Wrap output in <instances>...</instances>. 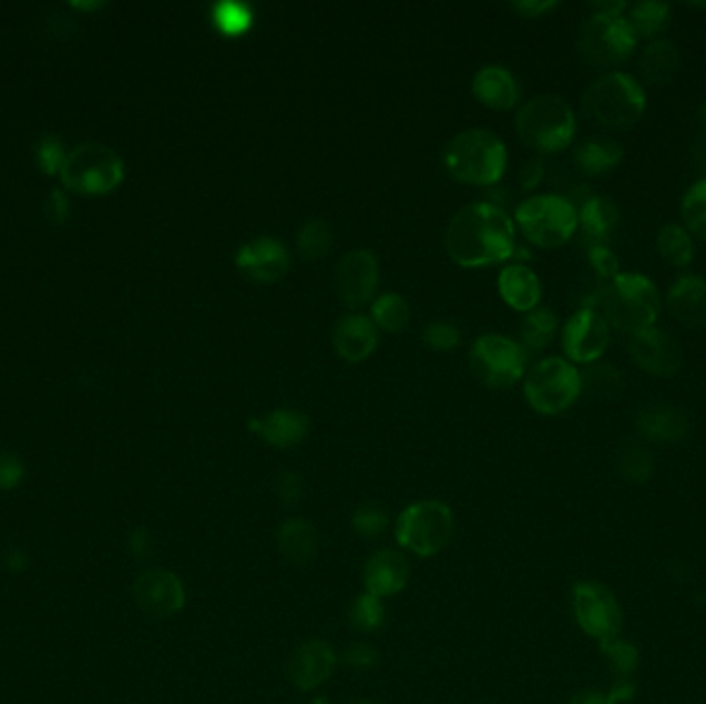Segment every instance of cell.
<instances>
[{
	"label": "cell",
	"mask_w": 706,
	"mask_h": 704,
	"mask_svg": "<svg viewBox=\"0 0 706 704\" xmlns=\"http://www.w3.org/2000/svg\"><path fill=\"white\" fill-rule=\"evenodd\" d=\"M603 657L610 661L612 670L620 675V680H628V675L636 670L638 665V651L636 646L622 639H612V641H605L600 643Z\"/></svg>",
	"instance_id": "ab89813d"
},
{
	"label": "cell",
	"mask_w": 706,
	"mask_h": 704,
	"mask_svg": "<svg viewBox=\"0 0 706 704\" xmlns=\"http://www.w3.org/2000/svg\"><path fill=\"white\" fill-rule=\"evenodd\" d=\"M469 366L485 387L511 389L525 375L526 351L509 337L481 335L471 347Z\"/></svg>",
	"instance_id": "8fae6325"
},
{
	"label": "cell",
	"mask_w": 706,
	"mask_h": 704,
	"mask_svg": "<svg viewBox=\"0 0 706 704\" xmlns=\"http://www.w3.org/2000/svg\"><path fill=\"white\" fill-rule=\"evenodd\" d=\"M337 661L339 657L331 644L310 639L291 653L287 661V675L300 692H313L335 674Z\"/></svg>",
	"instance_id": "e0dca14e"
},
{
	"label": "cell",
	"mask_w": 706,
	"mask_h": 704,
	"mask_svg": "<svg viewBox=\"0 0 706 704\" xmlns=\"http://www.w3.org/2000/svg\"><path fill=\"white\" fill-rule=\"evenodd\" d=\"M557 2L552 0H521V2H512V9L519 11L523 17H540L552 9H556Z\"/></svg>",
	"instance_id": "681fc988"
},
{
	"label": "cell",
	"mask_w": 706,
	"mask_h": 704,
	"mask_svg": "<svg viewBox=\"0 0 706 704\" xmlns=\"http://www.w3.org/2000/svg\"><path fill=\"white\" fill-rule=\"evenodd\" d=\"M657 251L672 267L677 269L688 267L696 255L694 238L682 224L663 225L657 234Z\"/></svg>",
	"instance_id": "4dcf8cb0"
},
{
	"label": "cell",
	"mask_w": 706,
	"mask_h": 704,
	"mask_svg": "<svg viewBox=\"0 0 706 704\" xmlns=\"http://www.w3.org/2000/svg\"><path fill=\"white\" fill-rule=\"evenodd\" d=\"M372 320L380 329L399 333L409 325V304L403 296L387 292L372 302Z\"/></svg>",
	"instance_id": "e575fe53"
},
{
	"label": "cell",
	"mask_w": 706,
	"mask_h": 704,
	"mask_svg": "<svg viewBox=\"0 0 706 704\" xmlns=\"http://www.w3.org/2000/svg\"><path fill=\"white\" fill-rule=\"evenodd\" d=\"M516 133L526 147L538 153H557L574 141L576 116L564 98L543 93L519 110Z\"/></svg>",
	"instance_id": "5b68a950"
},
{
	"label": "cell",
	"mask_w": 706,
	"mask_h": 704,
	"mask_svg": "<svg viewBox=\"0 0 706 704\" xmlns=\"http://www.w3.org/2000/svg\"><path fill=\"white\" fill-rule=\"evenodd\" d=\"M514 224L492 203H471L452 215L447 227V251L457 265L478 269L514 255Z\"/></svg>",
	"instance_id": "6da1fadb"
},
{
	"label": "cell",
	"mask_w": 706,
	"mask_h": 704,
	"mask_svg": "<svg viewBox=\"0 0 706 704\" xmlns=\"http://www.w3.org/2000/svg\"><path fill=\"white\" fill-rule=\"evenodd\" d=\"M129 548L135 558H145L150 552L151 540L145 529H136L131 533V540H129Z\"/></svg>",
	"instance_id": "816d5d0a"
},
{
	"label": "cell",
	"mask_w": 706,
	"mask_h": 704,
	"mask_svg": "<svg viewBox=\"0 0 706 704\" xmlns=\"http://www.w3.org/2000/svg\"><path fill=\"white\" fill-rule=\"evenodd\" d=\"M612 341V327L595 308H579L562 327V349L572 364L602 360Z\"/></svg>",
	"instance_id": "4fadbf2b"
},
{
	"label": "cell",
	"mask_w": 706,
	"mask_h": 704,
	"mask_svg": "<svg viewBox=\"0 0 706 704\" xmlns=\"http://www.w3.org/2000/svg\"><path fill=\"white\" fill-rule=\"evenodd\" d=\"M557 330V316L550 308L526 313L521 323V345L525 351H541L552 344Z\"/></svg>",
	"instance_id": "1f68e13d"
},
{
	"label": "cell",
	"mask_w": 706,
	"mask_h": 704,
	"mask_svg": "<svg viewBox=\"0 0 706 704\" xmlns=\"http://www.w3.org/2000/svg\"><path fill=\"white\" fill-rule=\"evenodd\" d=\"M332 232L327 222L313 220L298 234V253L306 261H316L331 251Z\"/></svg>",
	"instance_id": "74e56055"
},
{
	"label": "cell",
	"mask_w": 706,
	"mask_h": 704,
	"mask_svg": "<svg viewBox=\"0 0 706 704\" xmlns=\"http://www.w3.org/2000/svg\"><path fill=\"white\" fill-rule=\"evenodd\" d=\"M332 345L335 351L344 360H366L370 354H375L378 345V330L375 320L366 315H346L332 330Z\"/></svg>",
	"instance_id": "7402d4cb"
},
{
	"label": "cell",
	"mask_w": 706,
	"mask_h": 704,
	"mask_svg": "<svg viewBox=\"0 0 706 704\" xmlns=\"http://www.w3.org/2000/svg\"><path fill=\"white\" fill-rule=\"evenodd\" d=\"M526 404L543 416H560L579 401L583 392L581 370L560 356L538 361L525 376Z\"/></svg>",
	"instance_id": "52a82bcc"
},
{
	"label": "cell",
	"mask_w": 706,
	"mask_h": 704,
	"mask_svg": "<svg viewBox=\"0 0 706 704\" xmlns=\"http://www.w3.org/2000/svg\"><path fill=\"white\" fill-rule=\"evenodd\" d=\"M572 612L576 624L600 643L620 639L624 615L614 593L602 583L581 581L572 586Z\"/></svg>",
	"instance_id": "7c38bea8"
},
{
	"label": "cell",
	"mask_w": 706,
	"mask_h": 704,
	"mask_svg": "<svg viewBox=\"0 0 706 704\" xmlns=\"http://www.w3.org/2000/svg\"><path fill=\"white\" fill-rule=\"evenodd\" d=\"M663 300L657 285L643 273H620L603 292L600 313L612 329L636 335L657 325Z\"/></svg>",
	"instance_id": "7a4b0ae2"
},
{
	"label": "cell",
	"mask_w": 706,
	"mask_h": 704,
	"mask_svg": "<svg viewBox=\"0 0 706 704\" xmlns=\"http://www.w3.org/2000/svg\"><path fill=\"white\" fill-rule=\"evenodd\" d=\"M583 112L603 129L628 131L645 116V88L631 73L610 71L586 88Z\"/></svg>",
	"instance_id": "3957f363"
},
{
	"label": "cell",
	"mask_w": 706,
	"mask_h": 704,
	"mask_svg": "<svg viewBox=\"0 0 706 704\" xmlns=\"http://www.w3.org/2000/svg\"><path fill=\"white\" fill-rule=\"evenodd\" d=\"M275 492H277V498L282 500V504L287 507V509H291V507H296L300 502L301 496H304V481H301L296 471H284L277 478Z\"/></svg>",
	"instance_id": "7dc6e473"
},
{
	"label": "cell",
	"mask_w": 706,
	"mask_h": 704,
	"mask_svg": "<svg viewBox=\"0 0 706 704\" xmlns=\"http://www.w3.org/2000/svg\"><path fill=\"white\" fill-rule=\"evenodd\" d=\"M636 430L646 442H677L688 432V418L676 405L651 404L638 411Z\"/></svg>",
	"instance_id": "603a6c76"
},
{
	"label": "cell",
	"mask_w": 706,
	"mask_h": 704,
	"mask_svg": "<svg viewBox=\"0 0 706 704\" xmlns=\"http://www.w3.org/2000/svg\"><path fill=\"white\" fill-rule=\"evenodd\" d=\"M620 224V211L616 203L607 196H586L579 207V227H583L591 244H605L616 232Z\"/></svg>",
	"instance_id": "83f0119b"
},
{
	"label": "cell",
	"mask_w": 706,
	"mask_h": 704,
	"mask_svg": "<svg viewBox=\"0 0 706 704\" xmlns=\"http://www.w3.org/2000/svg\"><path fill=\"white\" fill-rule=\"evenodd\" d=\"M634 698V684L631 680H620L610 692L583 690L572 696L571 704H622Z\"/></svg>",
	"instance_id": "b9f144b4"
},
{
	"label": "cell",
	"mask_w": 706,
	"mask_h": 704,
	"mask_svg": "<svg viewBox=\"0 0 706 704\" xmlns=\"http://www.w3.org/2000/svg\"><path fill=\"white\" fill-rule=\"evenodd\" d=\"M23 480V465L13 455L0 457V492L13 490Z\"/></svg>",
	"instance_id": "c3c4849f"
},
{
	"label": "cell",
	"mask_w": 706,
	"mask_h": 704,
	"mask_svg": "<svg viewBox=\"0 0 706 704\" xmlns=\"http://www.w3.org/2000/svg\"><path fill=\"white\" fill-rule=\"evenodd\" d=\"M471 90L480 104L494 108V110H509L512 105H516L521 95V90L514 76L511 75V71L498 64H490L478 71V75L473 76Z\"/></svg>",
	"instance_id": "d4e9b609"
},
{
	"label": "cell",
	"mask_w": 706,
	"mask_h": 704,
	"mask_svg": "<svg viewBox=\"0 0 706 704\" xmlns=\"http://www.w3.org/2000/svg\"><path fill=\"white\" fill-rule=\"evenodd\" d=\"M335 287L341 302L349 308L366 306L375 298L378 287L376 256L366 248L347 253L335 271Z\"/></svg>",
	"instance_id": "2e32d148"
},
{
	"label": "cell",
	"mask_w": 706,
	"mask_h": 704,
	"mask_svg": "<svg viewBox=\"0 0 706 704\" xmlns=\"http://www.w3.org/2000/svg\"><path fill=\"white\" fill-rule=\"evenodd\" d=\"M213 21L217 25V30L226 35H241L244 31L250 28V21L253 16L250 11L238 4V2H222L215 7L213 11Z\"/></svg>",
	"instance_id": "60d3db41"
},
{
	"label": "cell",
	"mask_w": 706,
	"mask_h": 704,
	"mask_svg": "<svg viewBox=\"0 0 706 704\" xmlns=\"http://www.w3.org/2000/svg\"><path fill=\"white\" fill-rule=\"evenodd\" d=\"M351 527L361 538L376 540L389 529V512L378 504H361L351 514Z\"/></svg>",
	"instance_id": "f35d334b"
},
{
	"label": "cell",
	"mask_w": 706,
	"mask_h": 704,
	"mask_svg": "<svg viewBox=\"0 0 706 704\" xmlns=\"http://www.w3.org/2000/svg\"><path fill=\"white\" fill-rule=\"evenodd\" d=\"M48 211H50V215L59 217L61 222L69 215V198H66V195H64L62 191H54V193H52V198H50V203H48Z\"/></svg>",
	"instance_id": "f5cc1de1"
},
{
	"label": "cell",
	"mask_w": 706,
	"mask_h": 704,
	"mask_svg": "<svg viewBox=\"0 0 706 704\" xmlns=\"http://www.w3.org/2000/svg\"><path fill=\"white\" fill-rule=\"evenodd\" d=\"M593 13H612V16H624V11L628 9V4L624 0H603V2H593L591 4Z\"/></svg>",
	"instance_id": "db71d44e"
},
{
	"label": "cell",
	"mask_w": 706,
	"mask_h": 704,
	"mask_svg": "<svg viewBox=\"0 0 706 704\" xmlns=\"http://www.w3.org/2000/svg\"><path fill=\"white\" fill-rule=\"evenodd\" d=\"M543 178V164L541 160H529L521 172H519V181L523 184V188H535Z\"/></svg>",
	"instance_id": "f907efd6"
},
{
	"label": "cell",
	"mask_w": 706,
	"mask_h": 704,
	"mask_svg": "<svg viewBox=\"0 0 706 704\" xmlns=\"http://www.w3.org/2000/svg\"><path fill=\"white\" fill-rule=\"evenodd\" d=\"M700 124H703V133L706 135V104L700 108Z\"/></svg>",
	"instance_id": "9f6ffc18"
},
{
	"label": "cell",
	"mask_w": 706,
	"mask_h": 704,
	"mask_svg": "<svg viewBox=\"0 0 706 704\" xmlns=\"http://www.w3.org/2000/svg\"><path fill=\"white\" fill-rule=\"evenodd\" d=\"M354 704H375V703H366V701H361V703H354Z\"/></svg>",
	"instance_id": "6f0895ef"
},
{
	"label": "cell",
	"mask_w": 706,
	"mask_h": 704,
	"mask_svg": "<svg viewBox=\"0 0 706 704\" xmlns=\"http://www.w3.org/2000/svg\"><path fill=\"white\" fill-rule=\"evenodd\" d=\"M653 455L646 449L645 442L641 440H628L617 455V469L622 478L634 481V483H645L653 476Z\"/></svg>",
	"instance_id": "d6a6232c"
},
{
	"label": "cell",
	"mask_w": 706,
	"mask_h": 704,
	"mask_svg": "<svg viewBox=\"0 0 706 704\" xmlns=\"http://www.w3.org/2000/svg\"><path fill=\"white\" fill-rule=\"evenodd\" d=\"M628 23L638 40H657L672 19V9L662 0H643L636 2L628 13Z\"/></svg>",
	"instance_id": "f546056e"
},
{
	"label": "cell",
	"mask_w": 706,
	"mask_h": 704,
	"mask_svg": "<svg viewBox=\"0 0 706 704\" xmlns=\"http://www.w3.org/2000/svg\"><path fill=\"white\" fill-rule=\"evenodd\" d=\"M581 378H583V390L595 397H614L617 390L622 389L620 370L607 361L589 364L585 373H581Z\"/></svg>",
	"instance_id": "8d00e7d4"
},
{
	"label": "cell",
	"mask_w": 706,
	"mask_h": 704,
	"mask_svg": "<svg viewBox=\"0 0 706 704\" xmlns=\"http://www.w3.org/2000/svg\"><path fill=\"white\" fill-rule=\"evenodd\" d=\"M586 261L593 273L607 284L620 275V258L607 244H591L586 251Z\"/></svg>",
	"instance_id": "7bdbcfd3"
},
{
	"label": "cell",
	"mask_w": 706,
	"mask_h": 704,
	"mask_svg": "<svg viewBox=\"0 0 706 704\" xmlns=\"http://www.w3.org/2000/svg\"><path fill=\"white\" fill-rule=\"evenodd\" d=\"M507 145L488 129H469L452 136L444 150V165L452 178L473 186L497 184L507 172Z\"/></svg>",
	"instance_id": "277c9868"
},
{
	"label": "cell",
	"mask_w": 706,
	"mask_h": 704,
	"mask_svg": "<svg viewBox=\"0 0 706 704\" xmlns=\"http://www.w3.org/2000/svg\"><path fill=\"white\" fill-rule=\"evenodd\" d=\"M378 651H376L372 644L368 643H354L347 646L341 655V661L346 663L347 667H354V670H372L378 665Z\"/></svg>",
	"instance_id": "bcb514c9"
},
{
	"label": "cell",
	"mask_w": 706,
	"mask_h": 704,
	"mask_svg": "<svg viewBox=\"0 0 706 704\" xmlns=\"http://www.w3.org/2000/svg\"><path fill=\"white\" fill-rule=\"evenodd\" d=\"M136 608L151 618H170L184 610L186 589L176 572L166 569L145 570L133 586Z\"/></svg>",
	"instance_id": "5bb4252c"
},
{
	"label": "cell",
	"mask_w": 706,
	"mask_h": 704,
	"mask_svg": "<svg viewBox=\"0 0 706 704\" xmlns=\"http://www.w3.org/2000/svg\"><path fill=\"white\" fill-rule=\"evenodd\" d=\"M516 222L526 241L540 248H557L579 229V210L562 195H535L516 207Z\"/></svg>",
	"instance_id": "ba28073f"
},
{
	"label": "cell",
	"mask_w": 706,
	"mask_h": 704,
	"mask_svg": "<svg viewBox=\"0 0 706 704\" xmlns=\"http://www.w3.org/2000/svg\"><path fill=\"white\" fill-rule=\"evenodd\" d=\"M638 45V38L626 16L593 13L579 33V50L586 62L610 69L628 61Z\"/></svg>",
	"instance_id": "30bf717a"
},
{
	"label": "cell",
	"mask_w": 706,
	"mask_h": 704,
	"mask_svg": "<svg viewBox=\"0 0 706 704\" xmlns=\"http://www.w3.org/2000/svg\"><path fill=\"white\" fill-rule=\"evenodd\" d=\"M409 560L399 550H378L364 567L366 593L375 598H392L409 583Z\"/></svg>",
	"instance_id": "d6986e66"
},
{
	"label": "cell",
	"mask_w": 706,
	"mask_h": 704,
	"mask_svg": "<svg viewBox=\"0 0 706 704\" xmlns=\"http://www.w3.org/2000/svg\"><path fill=\"white\" fill-rule=\"evenodd\" d=\"M310 420L296 409H275L248 421V430L275 449H291L308 436Z\"/></svg>",
	"instance_id": "44dd1931"
},
{
	"label": "cell",
	"mask_w": 706,
	"mask_h": 704,
	"mask_svg": "<svg viewBox=\"0 0 706 704\" xmlns=\"http://www.w3.org/2000/svg\"><path fill=\"white\" fill-rule=\"evenodd\" d=\"M236 265L256 284H275L289 271V255L282 242L260 236L242 246Z\"/></svg>",
	"instance_id": "ac0fdd59"
},
{
	"label": "cell",
	"mask_w": 706,
	"mask_h": 704,
	"mask_svg": "<svg viewBox=\"0 0 706 704\" xmlns=\"http://www.w3.org/2000/svg\"><path fill=\"white\" fill-rule=\"evenodd\" d=\"M679 64H682L679 48L672 40L657 38L645 45L638 59V71L648 85L663 88L676 79Z\"/></svg>",
	"instance_id": "4316f807"
},
{
	"label": "cell",
	"mask_w": 706,
	"mask_h": 704,
	"mask_svg": "<svg viewBox=\"0 0 706 704\" xmlns=\"http://www.w3.org/2000/svg\"><path fill=\"white\" fill-rule=\"evenodd\" d=\"M498 292L502 300L519 313H531L541 300V282L538 273L523 263L504 267L498 277Z\"/></svg>",
	"instance_id": "cb8c5ba5"
},
{
	"label": "cell",
	"mask_w": 706,
	"mask_h": 704,
	"mask_svg": "<svg viewBox=\"0 0 706 704\" xmlns=\"http://www.w3.org/2000/svg\"><path fill=\"white\" fill-rule=\"evenodd\" d=\"M624 160V150L612 139H589L574 150V165L585 176H602Z\"/></svg>",
	"instance_id": "f1b7e54d"
},
{
	"label": "cell",
	"mask_w": 706,
	"mask_h": 704,
	"mask_svg": "<svg viewBox=\"0 0 706 704\" xmlns=\"http://www.w3.org/2000/svg\"><path fill=\"white\" fill-rule=\"evenodd\" d=\"M628 351H631L632 360L636 361V366L651 376L669 378L677 375L684 364V354L679 344L667 330L659 329L657 325L631 335Z\"/></svg>",
	"instance_id": "9a60e30c"
},
{
	"label": "cell",
	"mask_w": 706,
	"mask_h": 704,
	"mask_svg": "<svg viewBox=\"0 0 706 704\" xmlns=\"http://www.w3.org/2000/svg\"><path fill=\"white\" fill-rule=\"evenodd\" d=\"M423 341L437 351H449L461 341V330L449 323H432L423 330Z\"/></svg>",
	"instance_id": "ee69618b"
},
{
	"label": "cell",
	"mask_w": 706,
	"mask_h": 704,
	"mask_svg": "<svg viewBox=\"0 0 706 704\" xmlns=\"http://www.w3.org/2000/svg\"><path fill=\"white\" fill-rule=\"evenodd\" d=\"M7 564H9V570H13V572H23V570H25V567L30 564V558L23 554L21 550H13V552L9 554Z\"/></svg>",
	"instance_id": "11a10c76"
},
{
	"label": "cell",
	"mask_w": 706,
	"mask_h": 704,
	"mask_svg": "<svg viewBox=\"0 0 706 704\" xmlns=\"http://www.w3.org/2000/svg\"><path fill=\"white\" fill-rule=\"evenodd\" d=\"M349 626L364 634H370L382 629L387 622V610L380 598H375L370 593H361L349 605Z\"/></svg>",
	"instance_id": "836d02e7"
},
{
	"label": "cell",
	"mask_w": 706,
	"mask_h": 704,
	"mask_svg": "<svg viewBox=\"0 0 706 704\" xmlns=\"http://www.w3.org/2000/svg\"><path fill=\"white\" fill-rule=\"evenodd\" d=\"M318 533L315 527L300 517H291L277 529V548L282 555L296 567H304L318 554Z\"/></svg>",
	"instance_id": "484cf974"
},
{
	"label": "cell",
	"mask_w": 706,
	"mask_h": 704,
	"mask_svg": "<svg viewBox=\"0 0 706 704\" xmlns=\"http://www.w3.org/2000/svg\"><path fill=\"white\" fill-rule=\"evenodd\" d=\"M454 535V514L442 500H420L409 504L397 519V543L420 558L440 554Z\"/></svg>",
	"instance_id": "8992f818"
},
{
	"label": "cell",
	"mask_w": 706,
	"mask_h": 704,
	"mask_svg": "<svg viewBox=\"0 0 706 704\" xmlns=\"http://www.w3.org/2000/svg\"><path fill=\"white\" fill-rule=\"evenodd\" d=\"M64 151H62L61 141L57 136H44L35 150L38 164L42 165V170L48 174H57L61 172L62 162H64Z\"/></svg>",
	"instance_id": "f6af8a7d"
},
{
	"label": "cell",
	"mask_w": 706,
	"mask_h": 704,
	"mask_svg": "<svg viewBox=\"0 0 706 704\" xmlns=\"http://www.w3.org/2000/svg\"><path fill=\"white\" fill-rule=\"evenodd\" d=\"M682 222L692 234V238L706 242V176L694 182L682 198Z\"/></svg>",
	"instance_id": "d590c367"
},
{
	"label": "cell",
	"mask_w": 706,
	"mask_h": 704,
	"mask_svg": "<svg viewBox=\"0 0 706 704\" xmlns=\"http://www.w3.org/2000/svg\"><path fill=\"white\" fill-rule=\"evenodd\" d=\"M667 308L679 325L700 329L706 325V279L696 273H684L667 292Z\"/></svg>",
	"instance_id": "ffe728a7"
},
{
	"label": "cell",
	"mask_w": 706,
	"mask_h": 704,
	"mask_svg": "<svg viewBox=\"0 0 706 704\" xmlns=\"http://www.w3.org/2000/svg\"><path fill=\"white\" fill-rule=\"evenodd\" d=\"M66 188L83 195H105L124 178L119 153L102 143H83L64 155L61 172Z\"/></svg>",
	"instance_id": "9c48e42d"
}]
</instances>
